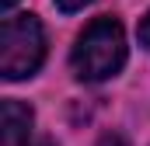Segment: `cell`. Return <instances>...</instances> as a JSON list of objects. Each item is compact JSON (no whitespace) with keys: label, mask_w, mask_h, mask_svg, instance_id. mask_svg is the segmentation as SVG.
<instances>
[{"label":"cell","mask_w":150,"mask_h":146,"mask_svg":"<svg viewBox=\"0 0 150 146\" xmlns=\"http://www.w3.org/2000/svg\"><path fill=\"white\" fill-rule=\"evenodd\" d=\"M70 66L77 80L101 84L126 66V32L115 18H94L70 52Z\"/></svg>","instance_id":"1"},{"label":"cell","mask_w":150,"mask_h":146,"mask_svg":"<svg viewBox=\"0 0 150 146\" xmlns=\"http://www.w3.org/2000/svg\"><path fill=\"white\" fill-rule=\"evenodd\" d=\"M45 59V32L35 14H7L0 25V77L25 80Z\"/></svg>","instance_id":"2"},{"label":"cell","mask_w":150,"mask_h":146,"mask_svg":"<svg viewBox=\"0 0 150 146\" xmlns=\"http://www.w3.org/2000/svg\"><path fill=\"white\" fill-rule=\"evenodd\" d=\"M4 118V146H32V125H35V111L14 98L4 101L0 108Z\"/></svg>","instance_id":"3"},{"label":"cell","mask_w":150,"mask_h":146,"mask_svg":"<svg viewBox=\"0 0 150 146\" xmlns=\"http://www.w3.org/2000/svg\"><path fill=\"white\" fill-rule=\"evenodd\" d=\"M52 4H56V7H59L63 14H77V11H84V7H87L91 0H52Z\"/></svg>","instance_id":"4"},{"label":"cell","mask_w":150,"mask_h":146,"mask_svg":"<svg viewBox=\"0 0 150 146\" xmlns=\"http://www.w3.org/2000/svg\"><path fill=\"white\" fill-rule=\"evenodd\" d=\"M140 42H143V45L150 49V14L143 18V21H140Z\"/></svg>","instance_id":"5"},{"label":"cell","mask_w":150,"mask_h":146,"mask_svg":"<svg viewBox=\"0 0 150 146\" xmlns=\"http://www.w3.org/2000/svg\"><path fill=\"white\" fill-rule=\"evenodd\" d=\"M98 146H126V139L115 136V132H108V136H101V143H98Z\"/></svg>","instance_id":"6"},{"label":"cell","mask_w":150,"mask_h":146,"mask_svg":"<svg viewBox=\"0 0 150 146\" xmlns=\"http://www.w3.org/2000/svg\"><path fill=\"white\" fill-rule=\"evenodd\" d=\"M14 4H18V0H4V11H11V7H14Z\"/></svg>","instance_id":"7"}]
</instances>
